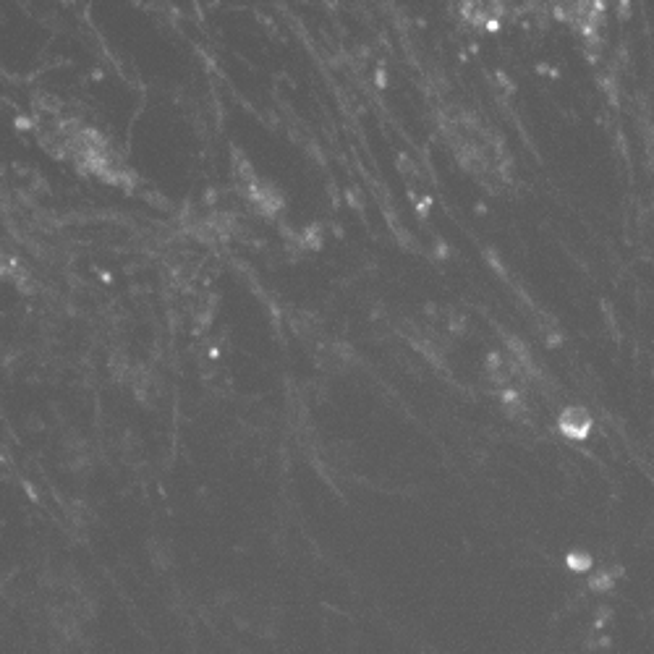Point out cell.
<instances>
[{
  "mask_svg": "<svg viewBox=\"0 0 654 654\" xmlns=\"http://www.w3.org/2000/svg\"><path fill=\"white\" fill-rule=\"evenodd\" d=\"M560 340H562V335H560L557 330H549V333H547V343H549V346H560Z\"/></svg>",
  "mask_w": 654,
  "mask_h": 654,
  "instance_id": "cell-3",
  "label": "cell"
},
{
  "mask_svg": "<svg viewBox=\"0 0 654 654\" xmlns=\"http://www.w3.org/2000/svg\"><path fill=\"white\" fill-rule=\"evenodd\" d=\"M568 565L573 570H586V568H592V557L584 555V552H570L568 555Z\"/></svg>",
  "mask_w": 654,
  "mask_h": 654,
  "instance_id": "cell-2",
  "label": "cell"
},
{
  "mask_svg": "<svg viewBox=\"0 0 654 654\" xmlns=\"http://www.w3.org/2000/svg\"><path fill=\"white\" fill-rule=\"evenodd\" d=\"M557 424H560V432L565 437H570V440H586L589 435H592V414H589L586 408H581V405H570V408H565L560 414V419H557Z\"/></svg>",
  "mask_w": 654,
  "mask_h": 654,
  "instance_id": "cell-1",
  "label": "cell"
}]
</instances>
